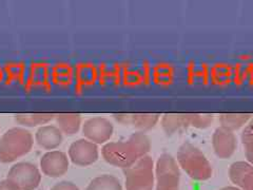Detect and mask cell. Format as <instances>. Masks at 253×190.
Returning <instances> with one entry per match:
<instances>
[{
    "instance_id": "603a6c76",
    "label": "cell",
    "mask_w": 253,
    "mask_h": 190,
    "mask_svg": "<svg viewBox=\"0 0 253 190\" xmlns=\"http://www.w3.org/2000/svg\"><path fill=\"white\" fill-rule=\"evenodd\" d=\"M245 150V156H246V162H248L250 165L253 166V147L252 148H247L244 149Z\"/></svg>"
},
{
    "instance_id": "3957f363",
    "label": "cell",
    "mask_w": 253,
    "mask_h": 190,
    "mask_svg": "<svg viewBox=\"0 0 253 190\" xmlns=\"http://www.w3.org/2000/svg\"><path fill=\"white\" fill-rule=\"evenodd\" d=\"M33 137L20 127L7 130L0 139V162L7 164L28 154L33 147Z\"/></svg>"
},
{
    "instance_id": "30bf717a",
    "label": "cell",
    "mask_w": 253,
    "mask_h": 190,
    "mask_svg": "<svg viewBox=\"0 0 253 190\" xmlns=\"http://www.w3.org/2000/svg\"><path fill=\"white\" fill-rule=\"evenodd\" d=\"M69 158L68 155L59 151L54 150L49 151L42 155L41 160V168L43 174L49 178H60L66 174L69 170Z\"/></svg>"
},
{
    "instance_id": "7402d4cb",
    "label": "cell",
    "mask_w": 253,
    "mask_h": 190,
    "mask_svg": "<svg viewBox=\"0 0 253 190\" xmlns=\"http://www.w3.org/2000/svg\"><path fill=\"white\" fill-rule=\"evenodd\" d=\"M0 190H21L19 186L10 179L0 181Z\"/></svg>"
},
{
    "instance_id": "ac0fdd59",
    "label": "cell",
    "mask_w": 253,
    "mask_h": 190,
    "mask_svg": "<svg viewBox=\"0 0 253 190\" xmlns=\"http://www.w3.org/2000/svg\"><path fill=\"white\" fill-rule=\"evenodd\" d=\"M56 114L54 113H29L17 114L15 121L26 127H35L38 125H44L54 120Z\"/></svg>"
},
{
    "instance_id": "cb8c5ba5",
    "label": "cell",
    "mask_w": 253,
    "mask_h": 190,
    "mask_svg": "<svg viewBox=\"0 0 253 190\" xmlns=\"http://www.w3.org/2000/svg\"><path fill=\"white\" fill-rule=\"evenodd\" d=\"M220 190H241V189L237 188L236 186H227V187L221 188Z\"/></svg>"
},
{
    "instance_id": "8992f818",
    "label": "cell",
    "mask_w": 253,
    "mask_h": 190,
    "mask_svg": "<svg viewBox=\"0 0 253 190\" xmlns=\"http://www.w3.org/2000/svg\"><path fill=\"white\" fill-rule=\"evenodd\" d=\"M7 179L17 184L21 190H35L42 182V173L36 165L20 162L12 166Z\"/></svg>"
},
{
    "instance_id": "7a4b0ae2",
    "label": "cell",
    "mask_w": 253,
    "mask_h": 190,
    "mask_svg": "<svg viewBox=\"0 0 253 190\" xmlns=\"http://www.w3.org/2000/svg\"><path fill=\"white\" fill-rule=\"evenodd\" d=\"M175 158L179 168L192 180L204 182L212 178L213 168L210 161L199 147L191 142H184L180 145Z\"/></svg>"
},
{
    "instance_id": "9a60e30c",
    "label": "cell",
    "mask_w": 253,
    "mask_h": 190,
    "mask_svg": "<svg viewBox=\"0 0 253 190\" xmlns=\"http://www.w3.org/2000/svg\"><path fill=\"white\" fill-rule=\"evenodd\" d=\"M58 128L67 136H74L82 125V116L78 113H59L55 116Z\"/></svg>"
},
{
    "instance_id": "e0dca14e",
    "label": "cell",
    "mask_w": 253,
    "mask_h": 190,
    "mask_svg": "<svg viewBox=\"0 0 253 190\" xmlns=\"http://www.w3.org/2000/svg\"><path fill=\"white\" fill-rule=\"evenodd\" d=\"M85 190H124L121 181L111 174H101L94 178Z\"/></svg>"
},
{
    "instance_id": "52a82bcc",
    "label": "cell",
    "mask_w": 253,
    "mask_h": 190,
    "mask_svg": "<svg viewBox=\"0 0 253 190\" xmlns=\"http://www.w3.org/2000/svg\"><path fill=\"white\" fill-rule=\"evenodd\" d=\"M113 132V124L106 117H92L83 126V133L85 140L96 145L107 144V142L112 138Z\"/></svg>"
},
{
    "instance_id": "d6986e66",
    "label": "cell",
    "mask_w": 253,
    "mask_h": 190,
    "mask_svg": "<svg viewBox=\"0 0 253 190\" xmlns=\"http://www.w3.org/2000/svg\"><path fill=\"white\" fill-rule=\"evenodd\" d=\"M188 123L190 127L196 129H207L214 122V118L209 114H200V113H187Z\"/></svg>"
},
{
    "instance_id": "7c38bea8",
    "label": "cell",
    "mask_w": 253,
    "mask_h": 190,
    "mask_svg": "<svg viewBox=\"0 0 253 190\" xmlns=\"http://www.w3.org/2000/svg\"><path fill=\"white\" fill-rule=\"evenodd\" d=\"M115 120L123 125H131L140 132L151 130L161 120L160 114L136 113V114H114Z\"/></svg>"
},
{
    "instance_id": "2e32d148",
    "label": "cell",
    "mask_w": 253,
    "mask_h": 190,
    "mask_svg": "<svg viewBox=\"0 0 253 190\" xmlns=\"http://www.w3.org/2000/svg\"><path fill=\"white\" fill-rule=\"evenodd\" d=\"M253 115L249 113H223L218 117L219 126L233 132L243 129Z\"/></svg>"
},
{
    "instance_id": "277c9868",
    "label": "cell",
    "mask_w": 253,
    "mask_h": 190,
    "mask_svg": "<svg viewBox=\"0 0 253 190\" xmlns=\"http://www.w3.org/2000/svg\"><path fill=\"white\" fill-rule=\"evenodd\" d=\"M154 162L150 155L133 164L131 167L124 169L125 186L126 190H153L155 187Z\"/></svg>"
},
{
    "instance_id": "5b68a950",
    "label": "cell",
    "mask_w": 253,
    "mask_h": 190,
    "mask_svg": "<svg viewBox=\"0 0 253 190\" xmlns=\"http://www.w3.org/2000/svg\"><path fill=\"white\" fill-rule=\"evenodd\" d=\"M155 190H179L180 168L176 158L163 153L157 158L154 168Z\"/></svg>"
},
{
    "instance_id": "44dd1931",
    "label": "cell",
    "mask_w": 253,
    "mask_h": 190,
    "mask_svg": "<svg viewBox=\"0 0 253 190\" xmlns=\"http://www.w3.org/2000/svg\"><path fill=\"white\" fill-rule=\"evenodd\" d=\"M50 190H81L78 188V186L72 182H68V181H61L59 183L55 184Z\"/></svg>"
},
{
    "instance_id": "5bb4252c",
    "label": "cell",
    "mask_w": 253,
    "mask_h": 190,
    "mask_svg": "<svg viewBox=\"0 0 253 190\" xmlns=\"http://www.w3.org/2000/svg\"><path fill=\"white\" fill-rule=\"evenodd\" d=\"M161 123L164 131L168 136H172V134L183 131L190 127L188 123L187 113L164 114Z\"/></svg>"
},
{
    "instance_id": "9c48e42d",
    "label": "cell",
    "mask_w": 253,
    "mask_h": 190,
    "mask_svg": "<svg viewBox=\"0 0 253 190\" xmlns=\"http://www.w3.org/2000/svg\"><path fill=\"white\" fill-rule=\"evenodd\" d=\"M212 148L220 160L230 158L237 149V138L235 132L224 127H217L212 134Z\"/></svg>"
},
{
    "instance_id": "ffe728a7",
    "label": "cell",
    "mask_w": 253,
    "mask_h": 190,
    "mask_svg": "<svg viewBox=\"0 0 253 190\" xmlns=\"http://www.w3.org/2000/svg\"><path fill=\"white\" fill-rule=\"evenodd\" d=\"M241 141L244 149L253 147V116L248 124L243 128L241 133Z\"/></svg>"
},
{
    "instance_id": "8fae6325",
    "label": "cell",
    "mask_w": 253,
    "mask_h": 190,
    "mask_svg": "<svg viewBox=\"0 0 253 190\" xmlns=\"http://www.w3.org/2000/svg\"><path fill=\"white\" fill-rule=\"evenodd\" d=\"M229 178L241 190H253V166L248 162H234L229 168Z\"/></svg>"
},
{
    "instance_id": "6da1fadb",
    "label": "cell",
    "mask_w": 253,
    "mask_h": 190,
    "mask_svg": "<svg viewBox=\"0 0 253 190\" xmlns=\"http://www.w3.org/2000/svg\"><path fill=\"white\" fill-rule=\"evenodd\" d=\"M150 150L151 141L149 137L145 132L137 131L126 141L107 142L101 149V154L108 164L124 170L148 155Z\"/></svg>"
},
{
    "instance_id": "4fadbf2b",
    "label": "cell",
    "mask_w": 253,
    "mask_h": 190,
    "mask_svg": "<svg viewBox=\"0 0 253 190\" xmlns=\"http://www.w3.org/2000/svg\"><path fill=\"white\" fill-rule=\"evenodd\" d=\"M35 140L37 144L42 148L46 150H53L61 145L62 132L56 126H42L41 128L36 131Z\"/></svg>"
},
{
    "instance_id": "ba28073f",
    "label": "cell",
    "mask_w": 253,
    "mask_h": 190,
    "mask_svg": "<svg viewBox=\"0 0 253 190\" xmlns=\"http://www.w3.org/2000/svg\"><path fill=\"white\" fill-rule=\"evenodd\" d=\"M99 150L96 144L81 139L73 142L69 148V158L73 164L86 167L98 160Z\"/></svg>"
}]
</instances>
